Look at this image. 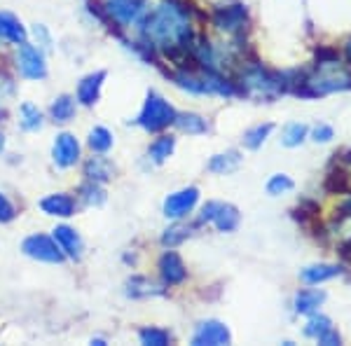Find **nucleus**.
Returning <instances> with one entry per match:
<instances>
[{"instance_id":"f03ea898","label":"nucleus","mask_w":351,"mask_h":346,"mask_svg":"<svg viewBox=\"0 0 351 346\" xmlns=\"http://www.w3.org/2000/svg\"><path fill=\"white\" fill-rule=\"evenodd\" d=\"M344 92H351V66L344 61V56L330 61H311V66L293 71L291 94L298 99L314 101Z\"/></svg>"},{"instance_id":"aec40b11","label":"nucleus","mask_w":351,"mask_h":346,"mask_svg":"<svg viewBox=\"0 0 351 346\" xmlns=\"http://www.w3.org/2000/svg\"><path fill=\"white\" fill-rule=\"evenodd\" d=\"M40 211L45 215H54V218H71L75 213V201L64 192H56V195H47L40 199Z\"/></svg>"},{"instance_id":"4468645a","label":"nucleus","mask_w":351,"mask_h":346,"mask_svg":"<svg viewBox=\"0 0 351 346\" xmlns=\"http://www.w3.org/2000/svg\"><path fill=\"white\" fill-rule=\"evenodd\" d=\"M326 299H328V293L324 288H319V286L300 288V291L293 295V314L309 316V314H314V311H321Z\"/></svg>"},{"instance_id":"6e6552de","label":"nucleus","mask_w":351,"mask_h":346,"mask_svg":"<svg viewBox=\"0 0 351 346\" xmlns=\"http://www.w3.org/2000/svg\"><path fill=\"white\" fill-rule=\"evenodd\" d=\"M21 251H24L28 258L38 260V262H47V264H59V262H64V258H66L54 236H47V234L26 236L24 243H21Z\"/></svg>"},{"instance_id":"72a5a7b5","label":"nucleus","mask_w":351,"mask_h":346,"mask_svg":"<svg viewBox=\"0 0 351 346\" xmlns=\"http://www.w3.org/2000/svg\"><path fill=\"white\" fill-rule=\"evenodd\" d=\"M332 138H335V127H332V124L319 122V124H314V127H309V140H314V143L326 145V143H330Z\"/></svg>"},{"instance_id":"a878e982","label":"nucleus","mask_w":351,"mask_h":346,"mask_svg":"<svg viewBox=\"0 0 351 346\" xmlns=\"http://www.w3.org/2000/svg\"><path fill=\"white\" fill-rule=\"evenodd\" d=\"M112 173H115V169H112V164L106 160V157H89L87 162H84V175H87V180H94V183H106V180L112 178Z\"/></svg>"},{"instance_id":"0eeeda50","label":"nucleus","mask_w":351,"mask_h":346,"mask_svg":"<svg viewBox=\"0 0 351 346\" xmlns=\"http://www.w3.org/2000/svg\"><path fill=\"white\" fill-rule=\"evenodd\" d=\"M197 203H199V187H180L164 199L162 213L167 220H185L197 208Z\"/></svg>"},{"instance_id":"7ed1b4c3","label":"nucleus","mask_w":351,"mask_h":346,"mask_svg":"<svg viewBox=\"0 0 351 346\" xmlns=\"http://www.w3.org/2000/svg\"><path fill=\"white\" fill-rule=\"evenodd\" d=\"M291 80L293 71H274L256 59H241L234 84L239 89V96L274 103L281 96L291 94Z\"/></svg>"},{"instance_id":"bb28decb","label":"nucleus","mask_w":351,"mask_h":346,"mask_svg":"<svg viewBox=\"0 0 351 346\" xmlns=\"http://www.w3.org/2000/svg\"><path fill=\"white\" fill-rule=\"evenodd\" d=\"M192 236V225H185L183 220H173V225H169L167 230L162 232L160 243L164 248H176L183 241H188Z\"/></svg>"},{"instance_id":"9d476101","label":"nucleus","mask_w":351,"mask_h":346,"mask_svg":"<svg viewBox=\"0 0 351 346\" xmlns=\"http://www.w3.org/2000/svg\"><path fill=\"white\" fill-rule=\"evenodd\" d=\"M157 274L164 288H176L188 281V267L173 248H167L157 260Z\"/></svg>"},{"instance_id":"f257e3e1","label":"nucleus","mask_w":351,"mask_h":346,"mask_svg":"<svg viewBox=\"0 0 351 346\" xmlns=\"http://www.w3.org/2000/svg\"><path fill=\"white\" fill-rule=\"evenodd\" d=\"M136 31L138 42L160 49L173 66L188 59L197 40L190 8L180 0H162L152 10H145L136 21Z\"/></svg>"},{"instance_id":"b1692460","label":"nucleus","mask_w":351,"mask_h":346,"mask_svg":"<svg viewBox=\"0 0 351 346\" xmlns=\"http://www.w3.org/2000/svg\"><path fill=\"white\" fill-rule=\"evenodd\" d=\"M281 145L288 147V150H295V147L304 145L309 140V124L304 122H288L284 129H281Z\"/></svg>"},{"instance_id":"a211bd4d","label":"nucleus","mask_w":351,"mask_h":346,"mask_svg":"<svg viewBox=\"0 0 351 346\" xmlns=\"http://www.w3.org/2000/svg\"><path fill=\"white\" fill-rule=\"evenodd\" d=\"M106 75H108L106 71H96V73H89L87 77H82L80 84H77V101H80L82 106H94L96 101H99Z\"/></svg>"},{"instance_id":"cd10ccee","label":"nucleus","mask_w":351,"mask_h":346,"mask_svg":"<svg viewBox=\"0 0 351 346\" xmlns=\"http://www.w3.org/2000/svg\"><path fill=\"white\" fill-rule=\"evenodd\" d=\"M127 295L129 297H157V295H164V286H157L145 276H132L127 281Z\"/></svg>"},{"instance_id":"393cba45","label":"nucleus","mask_w":351,"mask_h":346,"mask_svg":"<svg viewBox=\"0 0 351 346\" xmlns=\"http://www.w3.org/2000/svg\"><path fill=\"white\" fill-rule=\"evenodd\" d=\"M176 150V136L171 134H162L148 145V160L152 164H164Z\"/></svg>"},{"instance_id":"20e7f679","label":"nucleus","mask_w":351,"mask_h":346,"mask_svg":"<svg viewBox=\"0 0 351 346\" xmlns=\"http://www.w3.org/2000/svg\"><path fill=\"white\" fill-rule=\"evenodd\" d=\"M176 115H178V110H176V108L169 103L160 92L150 89L148 96H145V101H143V108H141L138 117H136L134 122L138 124L143 132L160 134V132H164V129L173 127Z\"/></svg>"},{"instance_id":"2f4dec72","label":"nucleus","mask_w":351,"mask_h":346,"mask_svg":"<svg viewBox=\"0 0 351 346\" xmlns=\"http://www.w3.org/2000/svg\"><path fill=\"white\" fill-rule=\"evenodd\" d=\"M19 115H21L19 127L24 129V132H38V129H43V112L33 103H21Z\"/></svg>"},{"instance_id":"412c9836","label":"nucleus","mask_w":351,"mask_h":346,"mask_svg":"<svg viewBox=\"0 0 351 346\" xmlns=\"http://www.w3.org/2000/svg\"><path fill=\"white\" fill-rule=\"evenodd\" d=\"M28 31L21 24L19 16H14L12 12H0V40L12 42V45H21L26 42Z\"/></svg>"},{"instance_id":"423d86ee","label":"nucleus","mask_w":351,"mask_h":346,"mask_svg":"<svg viewBox=\"0 0 351 346\" xmlns=\"http://www.w3.org/2000/svg\"><path fill=\"white\" fill-rule=\"evenodd\" d=\"M304 325H302V334L311 342H319L321 346H339L342 344V334L335 328L330 316L321 314V311H314V314L304 316Z\"/></svg>"},{"instance_id":"f3484780","label":"nucleus","mask_w":351,"mask_h":346,"mask_svg":"<svg viewBox=\"0 0 351 346\" xmlns=\"http://www.w3.org/2000/svg\"><path fill=\"white\" fill-rule=\"evenodd\" d=\"M211 225L216 227L220 234H232V232L239 230L241 225V213L234 203H228V201H218V208H216V215H213Z\"/></svg>"},{"instance_id":"9b49d317","label":"nucleus","mask_w":351,"mask_h":346,"mask_svg":"<svg viewBox=\"0 0 351 346\" xmlns=\"http://www.w3.org/2000/svg\"><path fill=\"white\" fill-rule=\"evenodd\" d=\"M192 344L195 346H228L232 344V332L223 321L206 319L199 321L192 332Z\"/></svg>"},{"instance_id":"4c0bfd02","label":"nucleus","mask_w":351,"mask_h":346,"mask_svg":"<svg viewBox=\"0 0 351 346\" xmlns=\"http://www.w3.org/2000/svg\"><path fill=\"white\" fill-rule=\"evenodd\" d=\"M342 56H344V61L351 66V38H347L344 45H342Z\"/></svg>"},{"instance_id":"c756f323","label":"nucleus","mask_w":351,"mask_h":346,"mask_svg":"<svg viewBox=\"0 0 351 346\" xmlns=\"http://www.w3.org/2000/svg\"><path fill=\"white\" fill-rule=\"evenodd\" d=\"M138 342L145 344V346H169L173 342V337H171V332L164 330V328L145 325L138 330Z\"/></svg>"},{"instance_id":"4be33fe9","label":"nucleus","mask_w":351,"mask_h":346,"mask_svg":"<svg viewBox=\"0 0 351 346\" xmlns=\"http://www.w3.org/2000/svg\"><path fill=\"white\" fill-rule=\"evenodd\" d=\"M173 127L178 129L180 134H188V136H204V134H208L211 124H208L206 117L199 115V112H178V115H176Z\"/></svg>"},{"instance_id":"473e14b6","label":"nucleus","mask_w":351,"mask_h":346,"mask_svg":"<svg viewBox=\"0 0 351 346\" xmlns=\"http://www.w3.org/2000/svg\"><path fill=\"white\" fill-rule=\"evenodd\" d=\"M269 197H281V195H288V192L295 190V180L291 178L288 173H274L269 175L267 185H265Z\"/></svg>"},{"instance_id":"2eb2a0df","label":"nucleus","mask_w":351,"mask_h":346,"mask_svg":"<svg viewBox=\"0 0 351 346\" xmlns=\"http://www.w3.org/2000/svg\"><path fill=\"white\" fill-rule=\"evenodd\" d=\"M106 12L122 26L136 24L145 12V0H108Z\"/></svg>"},{"instance_id":"5701e85b","label":"nucleus","mask_w":351,"mask_h":346,"mask_svg":"<svg viewBox=\"0 0 351 346\" xmlns=\"http://www.w3.org/2000/svg\"><path fill=\"white\" fill-rule=\"evenodd\" d=\"M276 124L274 122H260V124H253V127H248L246 132L241 136V145L246 147V150H260L265 143H267V138L271 134H274Z\"/></svg>"},{"instance_id":"c9c22d12","label":"nucleus","mask_w":351,"mask_h":346,"mask_svg":"<svg viewBox=\"0 0 351 346\" xmlns=\"http://www.w3.org/2000/svg\"><path fill=\"white\" fill-rule=\"evenodd\" d=\"M14 215H16L14 203L8 199V195L0 192V223H10V220H14Z\"/></svg>"},{"instance_id":"e433bc0d","label":"nucleus","mask_w":351,"mask_h":346,"mask_svg":"<svg viewBox=\"0 0 351 346\" xmlns=\"http://www.w3.org/2000/svg\"><path fill=\"white\" fill-rule=\"evenodd\" d=\"M33 36H36V40H38V45H40L43 49L52 47V38H49V31L43 24H38L36 28H33Z\"/></svg>"},{"instance_id":"c85d7f7f","label":"nucleus","mask_w":351,"mask_h":346,"mask_svg":"<svg viewBox=\"0 0 351 346\" xmlns=\"http://www.w3.org/2000/svg\"><path fill=\"white\" fill-rule=\"evenodd\" d=\"M49 115H52V120L56 124L71 122L73 117H75V99H73V96H68V94L54 99V103L49 106Z\"/></svg>"},{"instance_id":"1a4fd4ad","label":"nucleus","mask_w":351,"mask_h":346,"mask_svg":"<svg viewBox=\"0 0 351 346\" xmlns=\"http://www.w3.org/2000/svg\"><path fill=\"white\" fill-rule=\"evenodd\" d=\"M16 68L26 80H45L47 77V64H45L43 49L33 47L28 42L16 45Z\"/></svg>"},{"instance_id":"f704fd0d","label":"nucleus","mask_w":351,"mask_h":346,"mask_svg":"<svg viewBox=\"0 0 351 346\" xmlns=\"http://www.w3.org/2000/svg\"><path fill=\"white\" fill-rule=\"evenodd\" d=\"M82 199L84 203H89V206H99V203H104L106 201V192H104V187H101V183H94V180H89L87 185H82Z\"/></svg>"},{"instance_id":"f8f14e48","label":"nucleus","mask_w":351,"mask_h":346,"mask_svg":"<svg viewBox=\"0 0 351 346\" xmlns=\"http://www.w3.org/2000/svg\"><path fill=\"white\" fill-rule=\"evenodd\" d=\"M347 274V264L344 262H314L300 269V281L304 286H324V283L339 279Z\"/></svg>"},{"instance_id":"dca6fc26","label":"nucleus","mask_w":351,"mask_h":346,"mask_svg":"<svg viewBox=\"0 0 351 346\" xmlns=\"http://www.w3.org/2000/svg\"><path fill=\"white\" fill-rule=\"evenodd\" d=\"M54 239H56V243H59L61 251H64L66 258H71V260H80L82 258L84 241H82V236L73 230V227H68V225L54 227Z\"/></svg>"},{"instance_id":"6ab92c4d","label":"nucleus","mask_w":351,"mask_h":346,"mask_svg":"<svg viewBox=\"0 0 351 346\" xmlns=\"http://www.w3.org/2000/svg\"><path fill=\"white\" fill-rule=\"evenodd\" d=\"M243 164V155L239 150H225V152H218L208 160L206 169L208 173H216V175H230L234 171H239V166Z\"/></svg>"},{"instance_id":"ddd939ff","label":"nucleus","mask_w":351,"mask_h":346,"mask_svg":"<svg viewBox=\"0 0 351 346\" xmlns=\"http://www.w3.org/2000/svg\"><path fill=\"white\" fill-rule=\"evenodd\" d=\"M52 160L59 169H71L80 162V143L73 134L61 132L54 138L52 145Z\"/></svg>"},{"instance_id":"39448f33","label":"nucleus","mask_w":351,"mask_h":346,"mask_svg":"<svg viewBox=\"0 0 351 346\" xmlns=\"http://www.w3.org/2000/svg\"><path fill=\"white\" fill-rule=\"evenodd\" d=\"M211 24L218 33L228 38H243L251 31V10L243 3H225L213 8Z\"/></svg>"},{"instance_id":"7c9ffc66","label":"nucleus","mask_w":351,"mask_h":346,"mask_svg":"<svg viewBox=\"0 0 351 346\" xmlns=\"http://www.w3.org/2000/svg\"><path fill=\"white\" fill-rule=\"evenodd\" d=\"M112 143H115V138H112V134L106 127H94L89 132L87 145L92 147V152H96V155H106L112 147Z\"/></svg>"}]
</instances>
